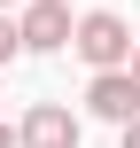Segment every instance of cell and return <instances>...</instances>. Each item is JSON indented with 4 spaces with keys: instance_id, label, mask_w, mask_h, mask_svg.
Listing matches in <instances>:
<instances>
[{
    "instance_id": "cell-1",
    "label": "cell",
    "mask_w": 140,
    "mask_h": 148,
    "mask_svg": "<svg viewBox=\"0 0 140 148\" xmlns=\"http://www.w3.org/2000/svg\"><path fill=\"white\" fill-rule=\"evenodd\" d=\"M70 47H78L86 70H125L132 62V23L117 8H86V16H70Z\"/></svg>"
},
{
    "instance_id": "cell-2",
    "label": "cell",
    "mask_w": 140,
    "mask_h": 148,
    "mask_svg": "<svg viewBox=\"0 0 140 148\" xmlns=\"http://www.w3.org/2000/svg\"><path fill=\"white\" fill-rule=\"evenodd\" d=\"M16 39H23V55H62L70 47V8L62 0H23L16 8Z\"/></svg>"
},
{
    "instance_id": "cell-3",
    "label": "cell",
    "mask_w": 140,
    "mask_h": 148,
    "mask_svg": "<svg viewBox=\"0 0 140 148\" xmlns=\"http://www.w3.org/2000/svg\"><path fill=\"white\" fill-rule=\"evenodd\" d=\"M78 140H86V125H78L62 101H31L23 125H16V148H78Z\"/></svg>"
},
{
    "instance_id": "cell-4",
    "label": "cell",
    "mask_w": 140,
    "mask_h": 148,
    "mask_svg": "<svg viewBox=\"0 0 140 148\" xmlns=\"http://www.w3.org/2000/svg\"><path fill=\"white\" fill-rule=\"evenodd\" d=\"M86 117H101V125H132V117H140L132 70H94V86H86Z\"/></svg>"
},
{
    "instance_id": "cell-5",
    "label": "cell",
    "mask_w": 140,
    "mask_h": 148,
    "mask_svg": "<svg viewBox=\"0 0 140 148\" xmlns=\"http://www.w3.org/2000/svg\"><path fill=\"white\" fill-rule=\"evenodd\" d=\"M16 55H23V39H16V16H0V70H8Z\"/></svg>"
},
{
    "instance_id": "cell-6",
    "label": "cell",
    "mask_w": 140,
    "mask_h": 148,
    "mask_svg": "<svg viewBox=\"0 0 140 148\" xmlns=\"http://www.w3.org/2000/svg\"><path fill=\"white\" fill-rule=\"evenodd\" d=\"M117 148H140V117H132V125H117Z\"/></svg>"
},
{
    "instance_id": "cell-7",
    "label": "cell",
    "mask_w": 140,
    "mask_h": 148,
    "mask_svg": "<svg viewBox=\"0 0 140 148\" xmlns=\"http://www.w3.org/2000/svg\"><path fill=\"white\" fill-rule=\"evenodd\" d=\"M125 70H132V86H140V39H132V62H125Z\"/></svg>"
},
{
    "instance_id": "cell-8",
    "label": "cell",
    "mask_w": 140,
    "mask_h": 148,
    "mask_svg": "<svg viewBox=\"0 0 140 148\" xmlns=\"http://www.w3.org/2000/svg\"><path fill=\"white\" fill-rule=\"evenodd\" d=\"M0 148H16V125H0Z\"/></svg>"
},
{
    "instance_id": "cell-9",
    "label": "cell",
    "mask_w": 140,
    "mask_h": 148,
    "mask_svg": "<svg viewBox=\"0 0 140 148\" xmlns=\"http://www.w3.org/2000/svg\"><path fill=\"white\" fill-rule=\"evenodd\" d=\"M16 8H23V0H0V16H16Z\"/></svg>"
},
{
    "instance_id": "cell-10",
    "label": "cell",
    "mask_w": 140,
    "mask_h": 148,
    "mask_svg": "<svg viewBox=\"0 0 140 148\" xmlns=\"http://www.w3.org/2000/svg\"><path fill=\"white\" fill-rule=\"evenodd\" d=\"M62 8H70V0H62Z\"/></svg>"
}]
</instances>
